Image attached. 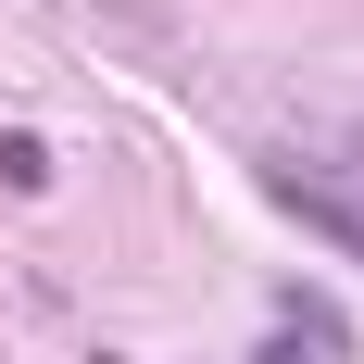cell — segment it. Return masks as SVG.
Masks as SVG:
<instances>
[{"instance_id": "obj_2", "label": "cell", "mask_w": 364, "mask_h": 364, "mask_svg": "<svg viewBox=\"0 0 364 364\" xmlns=\"http://www.w3.org/2000/svg\"><path fill=\"white\" fill-rule=\"evenodd\" d=\"M0 188H50V139H38V126H0Z\"/></svg>"}, {"instance_id": "obj_1", "label": "cell", "mask_w": 364, "mask_h": 364, "mask_svg": "<svg viewBox=\"0 0 364 364\" xmlns=\"http://www.w3.org/2000/svg\"><path fill=\"white\" fill-rule=\"evenodd\" d=\"M264 201H277V214H301L314 239H339V252L364 264V188H339V176H314V164H264Z\"/></svg>"}, {"instance_id": "obj_3", "label": "cell", "mask_w": 364, "mask_h": 364, "mask_svg": "<svg viewBox=\"0 0 364 364\" xmlns=\"http://www.w3.org/2000/svg\"><path fill=\"white\" fill-rule=\"evenodd\" d=\"M352 188H364V126H352Z\"/></svg>"}]
</instances>
